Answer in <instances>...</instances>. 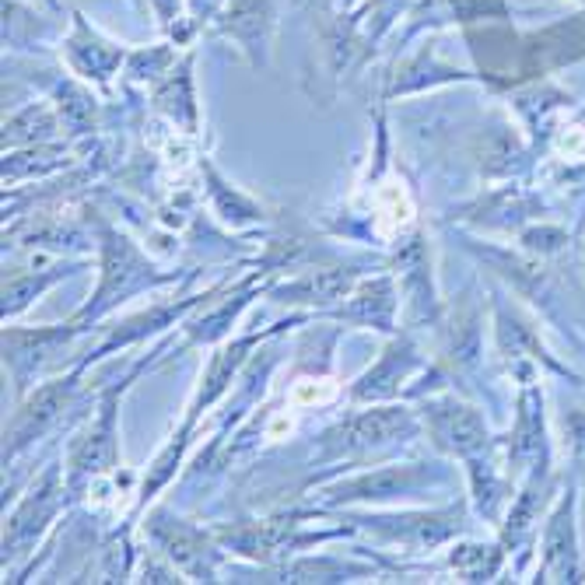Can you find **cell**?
<instances>
[{"mask_svg": "<svg viewBox=\"0 0 585 585\" xmlns=\"http://www.w3.org/2000/svg\"><path fill=\"white\" fill-rule=\"evenodd\" d=\"M389 190V197H393V204H386V197L379 193V228L386 225V218H393V228H403L410 221V200H407V193H403V186H393L389 183L386 186Z\"/></svg>", "mask_w": 585, "mask_h": 585, "instance_id": "1", "label": "cell"}, {"mask_svg": "<svg viewBox=\"0 0 585 585\" xmlns=\"http://www.w3.org/2000/svg\"><path fill=\"white\" fill-rule=\"evenodd\" d=\"M333 396H337V386L330 379H319V382L305 379L295 386V403H323V400H333Z\"/></svg>", "mask_w": 585, "mask_h": 585, "instance_id": "2", "label": "cell"}]
</instances>
